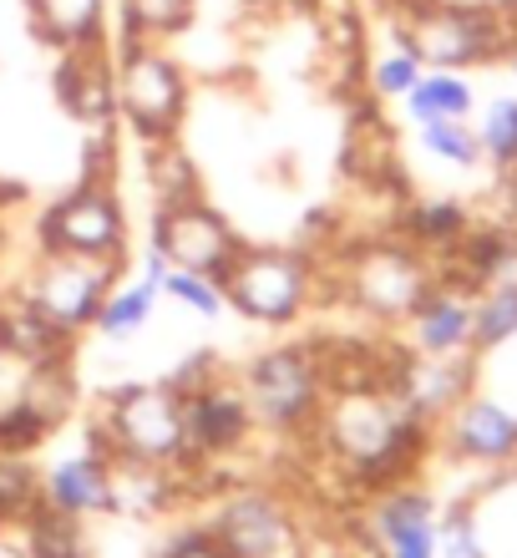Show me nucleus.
<instances>
[{"label":"nucleus","mask_w":517,"mask_h":558,"mask_svg":"<svg viewBox=\"0 0 517 558\" xmlns=\"http://www.w3.org/2000/svg\"><path fill=\"white\" fill-rule=\"evenodd\" d=\"M46 498L57 502L61 513H97V508H112V468L102 457H66L51 483H46Z\"/></svg>","instance_id":"nucleus-15"},{"label":"nucleus","mask_w":517,"mask_h":558,"mask_svg":"<svg viewBox=\"0 0 517 558\" xmlns=\"http://www.w3.org/2000/svg\"><path fill=\"white\" fill-rule=\"evenodd\" d=\"M452 432H457L461 452L477 457V462H507V457L517 452V416L507 412V407H497V401H488V397L461 401Z\"/></svg>","instance_id":"nucleus-14"},{"label":"nucleus","mask_w":517,"mask_h":558,"mask_svg":"<svg viewBox=\"0 0 517 558\" xmlns=\"http://www.w3.org/2000/svg\"><path fill=\"white\" fill-rule=\"evenodd\" d=\"M177 401H183V447H193V452H223L249 432V401L238 397L234 386L213 381Z\"/></svg>","instance_id":"nucleus-12"},{"label":"nucleus","mask_w":517,"mask_h":558,"mask_svg":"<svg viewBox=\"0 0 517 558\" xmlns=\"http://www.w3.org/2000/svg\"><path fill=\"white\" fill-rule=\"evenodd\" d=\"M148 178H152V193H158V208H173V204L198 198V173H193V162L183 158L173 143H152L148 147Z\"/></svg>","instance_id":"nucleus-20"},{"label":"nucleus","mask_w":517,"mask_h":558,"mask_svg":"<svg viewBox=\"0 0 517 558\" xmlns=\"http://www.w3.org/2000/svg\"><path fill=\"white\" fill-rule=\"evenodd\" d=\"M57 97L66 102L72 118L91 122V128H102L118 112V76L107 66L102 41L66 51V61H61V72H57Z\"/></svg>","instance_id":"nucleus-11"},{"label":"nucleus","mask_w":517,"mask_h":558,"mask_svg":"<svg viewBox=\"0 0 517 558\" xmlns=\"http://www.w3.org/2000/svg\"><path fill=\"white\" fill-rule=\"evenodd\" d=\"M427 290L431 279L421 259L401 244H366L350 259V300L370 315H411Z\"/></svg>","instance_id":"nucleus-8"},{"label":"nucleus","mask_w":517,"mask_h":558,"mask_svg":"<svg viewBox=\"0 0 517 558\" xmlns=\"http://www.w3.org/2000/svg\"><path fill=\"white\" fill-rule=\"evenodd\" d=\"M427 147L436 153V158L457 162V168H472V162H482L488 153H482V137L467 128L461 118H446V122H427Z\"/></svg>","instance_id":"nucleus-23"},{"label":"nucleus","mask_w":517,"mask_h":558,"mask_svg":"<svg viewBox=\"0 0 517 558\" xmlns=\"http://www.w3.org/2000/svg\"><path fill=\"white\" fill-rule=\"evenodd\" d=\"M152 244H158V254H163L168 265L188 269V275H208V279H219L223 269H229V259L244 250L238 234L229 229V219L213 214L204 198L158 208V234H152Z\"/></svg>","instance_id":"nucleus-6"},{"label":"nucleus","mask_w":517,"mask_h":558,"mask_svg":"<svg viewBox=\"0 0 517 558\" xmlns=\"http://www.w3.org/2000/svg\"><path fill=\"white\" fill-rule=\"evenodd\" d=\"M416 82H421V61H416L406 46H396V51L376 66V92H381V97H406Z\"/></svg>","instance_id":"nucleus-28"},{"label":"nucleus","mask_w":517,"mask_h":558,"mask_svg":"<svg viewBox=\"0 0 517 558\" xmlns=\"http://www.w3.org/2000/svg\"><path fill=\"white\" fill-rule=\"evenodd\" d=\"M193 0H122V15H127V36L137 41H152V36H173L188 21Z\"/></svg>","instance_id":"nucleus-22"},{"label":"nucleus","mask_w":517,"mask_h":558,"mask_svg":"<svg viewBox=\"0 0 517 558\" xmlns=\"http://www.w3.org/2000/svg\"><path fill=\"white\" fill-rule=\"evenodd\" d=\"M249 397L259 407L269 426H295L310 416L315 397H320V366H315L310 351L299 345H284V351H269L254 361L249 371Z\"/></svg>","instance_id":"nucleus-10"},{"label":"nucleus","mask_w":517,"mask_h":558,"mask_svg":"<svg viewBox=\"0 0 517 558\" xmlns=\"http://www.w3.org/2000/svg\"><path fill=\"white\" fill-rule=\"evenodd\" d=\"M122 259L112 254H51L30 284V300L51 325H61L66 336L82 330V325L97 320V310L107 300V284L118 279Z\"/></svg>","instance_id":"nucleus-5"},{"label":"nucleus","mask_w":517,"mask_h":558,"mask_svg":"<svg viewBox=\"0 0 517 558\" xmlns=\"http://www.w3.org/2000/svg\"><path fill=\"white\" fill-rule=\"evenodd\" d=\"M290 558H315V554H310V544H299ZM325 558H391V554H385V544H381V533H376V523H350L341 544H330Z\"/></svg>","instance_id":"nucleus-27"},{"label":"nucleus","mask_w":517,"mask_h":558,"mask_svg":"<svg viewBox=\"0 0 517 558\" xmlns=\"http://www.w3.org/2000/svg\"><path fill=\"white\" fill-rule=\"evenodd\" d=\"M406 112H411L421 128H427V122H446V118H467V112H472V87H467L457 72L421 76V82L406 92Z\"/></svg>","instance_id":"nucleus-19"},{"label":"nucleus","mask_w":517,"mask_h":558,"mask_svg":"<svg viewBox=\"0 0 517 558\" xmlns=\"http://www.w3.org/2000/svg\"><path fill=\"white\" fill-rule=\"evenodd\" d=\"M513 336H517V284H503V290H492L488 300H477L467 345H472V351H497V345Z\"/></svg>","instance_id":"nucleus-21"},{"label":"nucleus","mask_w":517,"mask_h":558,"mask_svg":"<svg viewBox=\"0 0 517 558\" xmlns=\"http://www.w3.org/2000/svg\"><path fill=\"white\" fill-rule=\"evenodd\" d=\"M163 290L173 294L177 305H188V310H198L204 320H213L229 300H223V290H219V279H208V275H188V269H168V279H163Z\"/></svg>","instance_id":"nucleus-24"},{"label":"nucleus","mask_w":517,"mask_h":558,"mask_svg":"<svg viewBox=\"0 0 517 558\" xmlns=\"http://www.w3.org/2000/svg\"><path fill=\"white\" fill-rule=\"evenodd\" d=\"M30 21L51 46H91L102 41V0H26Z\"/></svg>","instance_id":"nucleus-16"},{"label":"nucleus","mask_w":517,"mask_h":558,"mask_svg":"<svg viewBox=\"0 0 517 558\" xmlns=\"http://www.w3.org/2000/svg\"><path fill=\"white\" fill-rule=\"evenodd\" d=\"M173 452H183V401L168 386H122L107 401L97 457L112 468V462H168Z\"/></svg>","instance_id":"nucleus-2"},{"label":"nucleus","mask_w":517,"mask_h":558,"mask_svg":"<svg viewBox=\"0 0 517 558\" xmlns=\"http://www.w3.org/2000/svg\"><path fill=\"white\" fill-rule=\"evenodd\" d=\"M482 153L497 158L503 168H517V97L492 102L488 128H482Z\"/></svg>","instance_id":"nucleus-25"},{"label":"nucleus","mask_w":517,"mask_h":558,"mask_svg":"<svg viewBox=\"0 0 517 558\" xmlns=\"http://www.w3.org/2000/svg\"><path fill=\"white\" fill-rule=\"evenodd\" d=\"M208 529L234 558H290L305 544V529L295 523V513L269 493H234Z\"/></svg>","instance_id":"nucleus-7"},{"label":"nucleus","mask_w":517,"mask_h":558,"mask_svg":"<svg viewBox=\"0 0 517 558\" xmlns=\"http://www.w3.org/2000/svg\"><path fill=\"white\" fill-rule=\"evenodd\" d=\"M163 279H168V259L152 250L148 269H143V284L107 294L102 310H97V325H102L107 336H133L137 325L152 315V305H158V294H163Z\"/></svg>","instance_id":"nucleus-18"},{"label":"nucleus","mask_w":517,"mask_h":558,"mask_svg":"<svg viewBox=\"0 0 517 558\" xmlns=\"http://www.w3.org/2000/svg\"><path fill=\"white\" fill-rule=\"evenodd\" d=\"M223 300L249 315L259 325H284L295 320L305 294H310V269L299 254H280V250H238L229 259V269L219 275Z\"/></svg>","instance_id":"nucleus-3"},{"label":"nucleus","mask_w":517,"mask_h":558,"mask_svg":"<svg viewBox=\"0 0 517 558\" xmlns=\"http://www.w3.org/2000/svg\"><path fill=\"white\" fill-rule=\"evenodd\" d=\"M507 57H513V72H517V41H513V51H507Z\"/></svg>","instance_id":"nucleus-29"},{"label":"nucleus","mask_w":517,"mask_h":558,"mask_svg":"<svg viewBox=\"0 0 517 558\" xmlns=\"http://www.w3.org/2000/svg\"><path fill=\"white\" fill-rule=\"evenodd\" d=\"M122 204L107 189H76L72 198H61L41 223V239L51 254H112L122 259Z\"/></svg>","instance_id":"nucleus-9"},{"label":"nucleus","mask_w":517,"mask_h":558,"mask_svg":"<svg viewBox=\"0 0 517 558\" xmlns=\"http://www.w3.org/2000/svg\"><path fill=\"white\" fill-rule=\"evenodd\" d=\"M411 234L421 239V244L446 250V244H457V239L467 234V219H461V208H452V204H427L411 214Z\"/></svg>","instance_id":"nucleus-26"},{"label":"nucleus","mask_w":517,"mask_h":558,"mask_svg":"<svg viewBox=\"0 0 517 558\" xmlns=\"http://www.w3.org/2000/svg\"><path fill=\"white\" fill-rule=\"evenodd\" d=\"M472 336V305L461 294H431L416 305V345L427 355H452Z\"/></svg>","instance_id":"nucleus-17"},{"label":"nucleus","mask_w":517,"mask_h":558,"mask_svg":"<svg viewBox=\"0 0 517 558\" xmlns=\"http://www.w3.org/2000/svg\"><path fill=\"white\" fill-rule=\"evenodd\" d=\"M396 36L416 61H431L436 72H457L513 51L517 26L503 21V11H467L442 0H396Z\"/></svg>","instance_id":"nucleus-1"},{"label":"nucleus","mask_w":517,"mask_h":558,"mask_svg":"<svg viewBox=\"0 0 517 558\" xmlns=\"http://www.w3.org/2000/svg\"><path fill=\"white\" fill-rule=\"evenodd\" d=\"M467 361H446V355H431V361H406L396 371V391L411 401L421 416H442L452 407L467 401Z\"/></svg>","instance_id":"nucleus-13"},{"label":"nucleus","mask_w":517,"mask_h":558,"mask_svg":"<svg viewBox=\"0 0 517 558\" xmlns=\"http://www.w3.org/2000/svg\"><path fill=\"white\" fill-rule=\"evenodd\" d=\"M183 76L177 66L152 51V41H137V36H122V61H118V107L127 112L137 133L148 143H168L183 122Z\"/></svg>","instance_id":"nucleus-4"}]
</instances>
